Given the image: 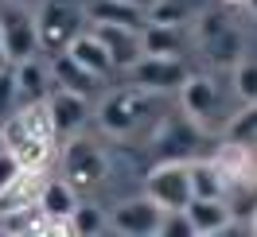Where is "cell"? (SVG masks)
Returning <instances> with one entry per match:
<instances>
[{
  "instance_id": "1",
  "label": "cell",
  "mask_w": 257,
  "mask_h": 237,
  "mask_svg": "<svg viewBox=\"0 0 257 237\" xmlns=\"http://www.w3.org/2000/svg\"><path fill=\"white\" fill-rule=\"evenodd\" d=\"M97 125L105 136L113 140H128V136H137V132H145L148 125H156L160 121V94H152L145 86H117L109 94L101 97V105H97Z\"/></svg>"
},
{
  "instance_id": "2",
  "label": "cell",
  "mask_w": 257,
  "mask_h": 237,
  "mask_svg": "<svg viewBox=\"0 0 257 237\" xmlns=\"http://www.w3.org/2000/svg\"><path fill=\"white\" fill-rule=\"evenodd\" d=\"M195 47L207 55L210 66H230L234 70V63H238L241 55H245V39H241L238 24L230 20V12H222V8H207V12H199L195 16Z\"/></svg>"
},
{
  "instance_id": "3",
  "label": "cell",
  "mask_w": 257,
  "mask_h": 237,
  "mask_svg": "<svg viewBox=\"0 0 257 237\" xmlns=\"http://www.w3.org/2000/svg\"><path fill=\"white\" fill-rule=\"evenodd\" d=\"M86 4L78 0H47L43 8H35V28H39V51L59 55L74 43V35L86 32Z\"/></svg>"
},
{
  "instance_id": "4",
  "label": "cell",
  "mask_w": 257,
  "mask_h": 237,
  "mask_svg": "<svg viewBox=\"0 0 257 237\" xmlns=\"http://www.w3.org/2000/svg\"><path fill=\"white\" fill-rule=\"evenodd\" d=\"M105 175H109V156H105V148L90 136H66L63 144V179L70 187L78 190H94L97 183H105Z\"/></svg>"
},
{
  "instance_id": "5",
  "label": "cell",
  "mask_w": 257,
  "mask_h": 237,
  "mask_svg": "<svg viewBox=\"0 0 257 237\" xmlns=\"http://www.w3.org/2000/svg\"><path fill=\"white\" fill-rule=\"evenodd\" d=\"M207 128H199L187 113H160V121L152 128V152L160 159H195L199 148L207 144Z\"/></svg>"
},
{
  "instance_id": "6",
  "label": "cell",
  "mask_w": 257,
  "mask_h": 237,
  "mask_svg": "<svg viewBox=\"0 0 257 237\" xmlns=\"http://www.w3.org/2000/svg\"><path fill=\"white\" fill-rule=\"evenodd\" d=\"M179 109L191 117L199 128L207 132H218L226 128V101H222V90L210 74H187V82L179 86Z\"/></svg>"
},
{
  "instance_id": "7",
  "label": "cell",
  "mask_w": 257,
  "mask_h": 237,
  "mask_svg": "<svg viewBox=\"0 0 257 237\" xmlns=\"http://www.w3.org/2000/svg\"><path fill=\"white\" fill-rule=\"evenodd\" d=\"M145 194L156 198L164 210H183L191 202V171L187 159H160L145 175Z\"/></svg>"
},
{
  "instance_id": "8",
  "label": "cell",
  "mask_w": 257,
  "mask_h": 237,
  "mask_svg": "<svg viewBox=\"0 0 257 237\" xmlns=\"http://www.w3.org/2000/svg\"><path fill=\"white\" fill-rule=\"evenodd\" d=\"M125 74L133 86H145V90L164 97V94H179V86L187 82L191 70L183 66V59H172V55H141Z\"/></svg>"
},
{
  "instance_id": "9",
  "label": "cell",
  "mask_w": 257,
  "mask_h": 237,
  "mask_svg": "<svg viewBox=\"0 0 257 237\" xmlns=\"http://www.w3.org/2000/svg\"><path fill=\"white\" fill-rule=\"evenodd\" d=\"M0 43H4V51H8L12 63L32 59V55H43V51H39L35 12L20 8V4H12V0H4V8H0Z\"/></svg>"
},
{
  "instance_id": "10",
  "label": "cell",
  "mask_w": 257,
  "mask_h": 237,
  "mask_svg": "<svg viewBox=\"0 0 257 237\" xmlns=\"http://www.w3.org/2000/svg\"><path fill=\"white\" fill-rule=\"evenodd\" d=\"M164 218V206L148 194H137V198H125L109 210V233L121 237H156Z\"/></svg>"
},
{
  "instance_id": "11",
  "label": "cell",
  "mask_w": 257,
  "mask_h": 237,
  "mask_svg": "<svg viewBox=\"0 0 257 237\" xmlns=\"http://www.w3.org/2000/svg\"><path fill=\"white\" fill-rule=\"evenodd\" d=\"M47 109H51V121H55V132L59 136H78L82 128L90 125V117H94V109H90V97L82 94H70V90H51L47 94Z\"/></svg>"
},
{
  "instance_id": "12",
  "label": "cell",
  "mask_w": 257,
  "mask_h": 237,
  "mask_svg": "<svg viewBox=\"0 0 257 237\" xmlns=\"http://www.w3.org/2000/svg\"><path fill=\"white\" fill-rule=\"evenodd\" d=\"M210 159L226 175V187L230 183H257V148H249V144H238L230 136H222Z\"/></svg>"
},
{
  "instance_id": "13",
  "label": "cell",
  "mask_w": 257,
  "mask_h": 237,
  "mask_svg": "<svg viewBox=\"0 0 257 237\" xmlns=\"http://www.w3.org/2000/svg\"><path fill=\"white\" fill-rule=\"evenodd\" d=\"M90 32L105 43V51H109V59H113V70H128V66L145 55V47H141V32H137V28H121V24H94Z\"/></svg>"
},
{
  "instance_id": "14",
  "label": "cell",
  "mask_w": 257,
  "mask_h": 237,
  "mask_svg": "<svg viewBox=\"0 0 257 237\" xmlns=\"http://www.w3.org/2000/svg\"><path fill=\"white\" fill-rule=\"evenodd\" d=\"M43 183H47V171H43V167H20L16 179L0 190V214H12V210H32V206H39Z\"/></svg>"
},
{
  "instance_id": "15",
  "label": "cell",
  "mask_w": 257,
  "mask_h": 237,
  "mask_svg": "<svg viewBox=\"0 0 257 237\" xmlns=\"http://www.w3.org/2000/svg\"><path fill=\"white\" fill-rule=\"evenodd\" d=\"M183 210L191 218L195 237H218V233H230V225H234L226 198H199V194H191V202Z\"/></svg>"
},
{
  "instance_id": "16",
  "label": "cell",
  "mask_w": 257,
  "mask_h": 237,
  "mask_svg": "<svg viewBox=\"0 0 257 237\" xmlns=\"http://www.w3.org/2000/svg\"><path fill=\"white\" fill-rule=\"evenodd\" d=\"M86 24H121V28H145L148 8L137 0H86Z\"/></svg>"
},
{
  "instance_id": "17",
  "label": "cell",
  "mask_w": 257,
  "mask_h": 237,
  "mask_svg": "<svg viewBox=\"0 0 257 237\" xmlns=\"http://www.w3.org/2000/svg\"><path fill=\"white\" fill-rule=\"evenodd\" d=\"M51 82L59 86V90H70V94H82V97H94L97 90V74L94 70H86V66L78 63V59H70L66 51H59V55H51Z\"/></svg>"
},
{
  "instance_id": "18",
  "label": "cell",
  "mask_w": 257,
  "mask_h": 237,
  "mask_svg": "<svg viewBox=\"0 0 257 237\" xmlns=\"http://www.w3.org/2000/svg\"><path fill=\"white\" fill-rule=\"evenodd\" d=\"M12 74H16V86H20V105H24V101H43V97L55 90V82H51V63L39 59V55L12 63Z\"/></svg>"
},
{
  "instance_id": "19",
  "label": "cell",
  "mask_w": 257,
  "mask_h": 237,
  "mask_svg": "<svg viewBox=\"0 0 257 237\" xmlns=\"http://www.w3.org/2000/svg\"><path fill=\"white\" fill-rule=\"evenodd\" d=\"M141 47L145 55H172L179 59L187 47V28L183 24H145L141 28Z\"/></svg>"
},
{
  "instance_id": "20",
  "label": "cell",
  "mask_w": 257,
  "mask_h": 237,
  "mask_svg": "<svg viewBox=\"0 0 257 237\" xmlns=\"http://www.w3.org/2000/svg\"><path fill=\"white\" fill-rule=\"evenodd\" d=\"M66 55H70V59H78L86 70H94L97 78H105V74L113 70L109 51H105V43H101L94 32H78V35H74V43L66 47Z\"/></svg>"
},
{
  "instance_id": "21",
  "label": "cell",
  "mask_w": 257,
  "mask_h": 237,
  "mask_svg": "<svg viewBox=\"0 0 257 237\" xmlns=\"http://www.w3.org/2000/svg\"><path fill=\"white\" fill-rule=\"evenodd\" d=\"M187 171H191V194H199V198H222L226 194V175L218 171V163L210 156L187 159Z\"/></svg>"
},
{
  "instance_id": "22",
  "label": "cell",
  "mask_w": 257,
  "mask_h": 237,
  "mask_svg": "<svg viewBox=\"0 0 257 237\" xmlns=\"http://www.w3.org/2000/svg\"><path fill=\"white\" fill-rule=\"evenodd\" d=\"M78 206V190L70 187L66 179H47L43 183V194H39V210L51 214V218H70Z\"/></svg>"
},
{
  "instance_id": "23",
  "label": "cell",
  "mask_w": 257,
  "mask_h": 237,
  "mask_svg": "<svg viewBox=\"0 0 257 237\" xmlns=\"http://www.w3.org/2000/svg\"><path fill=\"white\" fill-rule=\"evenodd\" d=\"M222 136H230V140L238 144H249V148H257V101H249V105H241L238 113H230V121H226Z\"/></svg>"
},
{
  "instance_id": "24",
  "label": "cell",
  "mask_w": 257,
  "mask_h": 237,
  "mask_svg": "<svg viewBox=\"0 0 257 237\" xmlns=\"http://www.w3.org/2000/svg\"><path fill=\"white\" fill-rule=\"evenodd\" d=\"M234 94L241 105L257 101V59H249V55H241L234 63Z\"/></svg>"
},
{
  "instance_id": "25",
  "label": "cell",
  "mask_w": 257,
  "mask_h": 237,
  "mask_svg": "<svg viewBox=\"0 0 257 237\" xmlns=\"http://www.w3.org/2000/svg\"><path fill=\"white\" fill-rule=\"evenodd\" d=\"M109 229V218L97 210V206H74L70 214V233H105Z\"/></svg>"
},
{
  "instance_id": "26",
  "label": "cell",
  "mask_w": 257,
  "mask_h": 237,
  "mask_svg": "<svg viewBox=\"0 0 257 237\" xmlns=\"http://www.w3.org/2000/svg\"><path fill=\"white\" fill-rule=\"evenodd\" d=\"M148 24H191V16H187V4H179V0H152Z\"/></svg>"
},
{
  "instance_id": "27",
  "label": "cell",
  "mask_w": 257,
  "mask_h": 237,
  "mask_svg": "<svg viewBox=\"0 0 257 237\" xmlns=\"http://www.w3.org/2000/svg\"><path fill=\"white\" fill-rule=\"evenodd\" d=\"M156 237H195L191 218H187V210H164V218H160V229H156Z\"/></svg>"
},
{
  "instance_id": "28",
  "label": "cell",
  "mask_w": 257,
  "mask_h": 237,
  "mask_svg": "<svg viewBox=\"0 0 257 237\" xmlns=\"http://www.w3.org/2000/svg\"><path fill=\"white\" fill-rule=\"evenodd\" d=\"M20 109V86H16V74L12 70H4L0 74V125Z\"/></svg>"
},
{
  "instance_id": "29",
  "label": "cell",
  "mask_w": 257,
  "mask_h": 237,
  "mask_svg": "<svg viewBox=\"0 0 257 237\" xmlns=\"http://www.w3.org/2000/svg\"><path fill=\"white\" fill-rule=\"evenodd\" d=\"M16 171H20V163H16V156L8 152V148H0V190L8 187L12 179H16Z\"/></svg>"
},
{
  "instance_id": "30",
  "label": "cell",
  "mask_w": 257,
  "mask_h": 237,
  "mask_svg": "<svg viewBox=\"0 0 257 237\" xmlns=\"http://www.w3.org/2000/svg\"><path fill=\"white\" fill-rule=\"evenodd\" d=\"M12 4H20V8H28V12H35V8H43L47 0H12Z\"/></svg>"
},
{
  "instance_id": "31",
  "label": "cell",
  "mask_w": 257,
  "mask_h": 237,
  "mask_svg": "<svg viewBox=\"0 0 257 237\" xmlns=\"http://www.w3.org/2000/svg\"><path fill=\"white\" fill-rule=\"evenodd\" d=\"M4 70H12V59H8V51H4V43H0V74Z\"/></svg>"
},
{
  "instance_id": "32",
  "label": "cell",
  "mask_w": 257,
  "mask_h": 237,
  "mask_svg": "<svg viewBox=\"0 0 257 237\" xmlns=\"http://www.w3.org/2000/svg\"><path fill=\"white\" fill-rule=\"evenodd\" d=\"M226 8H245V4H249V0H222Z\"/></svg>"
},
{
  "instance_id": "33",
  "label": "cell",
  "mask_w": 257,
  "mask_h": 237,
  "mask_svg": "<svg viewBox=\"0 0 257 237\" xmlns=\"http://www.w3.org/2000/svg\"><path fill=\"white\" fill-rule=\"evenodd\" d=\"M249 233H253V237H257V214H253V221H249Z\"/></svg>"
},
{
  "instance_id": "34",
  "label": "cell",
  "mask_w": 257,
  "mask_h": 237,
  "mask_svg": "<svg viewBox=\"0 0 257 237\" xmlns=\"http://www.w3.org/2000/svg\"><path fill=\"white\" fill-rule=\"evenodd\" d=\"M245 8H249V12H253V16H257V0H249V4H245Z\"/></svg>"
},
{
  "instance_id": "35",
  "label": "cell",
  "mask_w": 257,
  "mask_h": 237,
  "mask_svg": "<svg viewBox=\"0 0 257 237\" xmlns=\"http://www.w3.org/2000/svg\"><path fill=\"white\" fill-rule=\"evenodd\" d=\"M0 148H4V128H0Z\"/></svg>"
},
{
  "instance_id": "36",
  "label": "cell",
  "mask_w": 257,
  "mask_h": 237,
  "mask_svg": "<svg viewBox=\"0 0 257 237\" xmlns=\"http://www.w3.org/2000/svg\"><path fill=\"white\" fill-rule=\"evenodd\" d=\"M137 4H145V8H148V4H152V0H137Z\"/></svg>"
}]
</instances>
